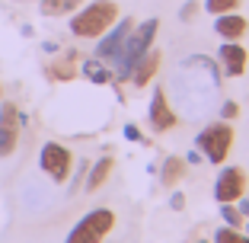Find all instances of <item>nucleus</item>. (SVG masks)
Returning <instances> with one entry per match:
<instances>
[{"instance_id":"nucleus-10","label":"nucleus","mask_w":249,"mask_h":243,"mask_svg":"<svg viewBox=\"0 0 249 243\" xmlns=\"http://www.w3.org/2000/svg\"><path fill=\"white\" fill-rule=\"evenodd\" d=\"M217 61H220V67H224L227 77H243L246 67H249V52L240 42H224L217 48Z\"/></svg>"},{"instance_id":"nucleus-26","label":"nucleus","mask_w":249,"mask_h":243,"mask_svg":"<svg viewBox=\"0 0 249 243\" xmlns=\"http://www.w3.org/2000/svg\"><path fill=\"white\" fill-rule=\"evenodd\" d=\"M198 243H211V240H198Z\"/></svg>"},{"instance_id":"nucleus-5","label":"nucleus","mask_w":249,"mask_h":243,"mask_svg":"<svg viewBox=\"0 0 249 243\" xmlns=\"http://www.w3.org/2000/svg\"><path fill=\"white\" fill-rule=\"evenodd\" d=\"M131 26H134L131 16H118L109 29L96 38V58H99V61H118V55H122V48H124V38H128Z\"/></svg>"},{"instance_id":"nucleus-22","label":"nucleus","mask_w":249,"mask_h":243,"mask_svg":"<svg viewBox=\"0 0 249 243\" xmlns=\"http://www.w3.org/2000/svg\"><path fill=\"white\" fill-rule=\"evenodd\" d=\"M220 115H224V118H236V115H240V106H236L233 99H227V103H224V109H220Z\"/></svg>"},{"instance_id":"nucleus-17","label":"nucleus","mask_w":249,"mask_h":243,"mask_svg":"<svg viewBox=\"0 0 249 243\" xmlns=\"http://www.w3.org/2000/svg\"><path fill=\"white\" fill-rule=\"evenodd\" d=\"M83 74H87L93 83H112L115 80V74H109L99 61H83Z\"/></svg>"},{"instance_id":"nucleus-11","label":"nucleus","mask_w":249,"mask_h":243,"mask_svg":"<svg viewBox=\"0 0 249 243\" xmlns=\"http://www.w3.org/2000/svg\"><path fill=\"white\" fill-rule=\"evenodd\" d=\"M249 32V19L243 13H220L214 16V36H220L224 42H243Z\"/></svg>"},{"instance_id":"nucleus-6","label":"nucleus","mask_w":249,"mask_h":243,"mask_svg":"<svg viewBox=\"0 0 249 243\" xmlns=\"http://www.w3.org/2000/svg\"><path fill=\"white\" fill-rule=\"evenodd\" d=\"M246 173H243L240 167H224L217 173V179H214V199L224 205V202H240L243 195H246Z\"/></svg>"},{"instance_id":"nucleus-16","label":"nucleus","mask_w":249,"mask_h":243,"mask_svg":"<svg viewBox=\"0 0 249 243\" xmlns=\"http://www.w3.org/2000/svg\"><path fill=\"white\" fill-rule=\"evenodd\" d=\"M211 243H249V234H243V227L224 224V227H217V234H214Z\"/></svg>"},{"instance_id":"nucleus-21","label":"nucleus","mask_w":249,"mask_h":243,"mask_svg":"<svg viewBox=\"0 0 249 243\" xmlns=\"http://www.w3.org/2000/svg\"><path fill=\"white\" fill-rule=\"evenodd\" d=\"M195 13H198V3H195V0H189V3H185V7L179 10V19H185V22H189Z\"/></svg>"},{"instance_id":"nucleus-20","label":"nucleus","mask_w":249,"mask_h":243,"mask_svg":"<svg viewBox=\"0 0 249 243\" xmlns=\"http://www.w3.org/2000/svg\"><path fill=\"white\" fill-rule=\"evenodd\" d=\"M52 74L61 77V80H71V77H73V67H71V64H54V67H52Z\"/></svg>"},{"instance_id":"nucleus-23","label":"nucleus","mask_w":249,"mask_h":243,"mask_svg":"<svg viewBox=\"0 0 249 243\" xmlns=\"http://www.w3.org/2000/svg\"><path fill=\"white\" fill-rule=\"evenodd\" d=\"M124 138H128V141H144V134H141L138 125H131V122H128V125H124Z\"/></svg>"},{"instance_id":"nucleus-12","label":"nucleus","mask_w":249,"mask_h":243,"mask_svg":"<svg viewBox=\"0 0 249 243\" xmlns=\"http://www.w3.org/2000/svg\"><path fill=\"white\" fill-rule=\"evenodd\" d=\"M160 71V52H154V48H147L144 55H141V61L131 67V77L128 80L134 83V87H147L150 83V77Z\"/></svg>"},{"instance_id":"nucleus-27","label":"nucleus","mask_w":249,"mask_h":243,"mask_svg":"<svg viewBox=\"0 0 249 243\" xmlns=\"http://www.w3.org/2000/svg\"><path fill=\"white\" fill-rule=\"evenodd\" d=\"M246 234H249V227H246Z\"/></svg>"},{"instance_id":"nucleus-24","label":"nucleus","mask_w":249,"mask_h":243,"mask_svg":"<svg viewBox=\"0 0 249 243\" xmlns=\"http://www.w3.org/2000/svg\"><path fill=\"white\" fill-rule=\"evenodd\" d=\"M169 205L176 208V211H182V205H185V199H182V192H176V195H173V199H169Z\"/></svg>"},{"instance_id":"nucleus-19","label":"nucleus","mask_w":249,"mask_h":243,"mask_svg":"<svg viewBox=\"0 0 249 243\" xmlns=\"http://www.w3.org/2000/svg\"><path fill=\"white\" fill-rule=\"evenodd\" d=\"M220 214H224V221H227L230 227H243V218H246L240 208H233V202H224V205H220Z\"/></svg>"},{"instance_id":"nucleus-15","label":"nucleus","mask_w":249,"mask_h":243,"mask_svg":"<svg viewBox=\"0 0 249 243\" xmlns=\"http://www.w3.org/2000/svg\"><path fill=\"white\" fill-rule=\"evenodd\" d=\"M83 0H42V13L45 16H67L73 10H80Z\"/></svg>"},{"instance_id":"nucleus-8","label":"nucleus","mask_w":249,"mask_h":243,"mask_svg":"<svg viewBox=\"0 0 249 243\" xmlns=\"http://www.w3.org/2000/svg\"><path fill=\"white\" fill-rule=\"evenodd\" d=\"M22 115L13 103H0V157H10L19 144Z\"/></svg>"},{"instance_id":"nucleus-4","label":"nucleus","mask_w":249,"mask_h":243,"mask_svg":"<svg viewBox=\"0 0 249 243\" xmlns=\"http://www.w3.org/2000/svg\"><path fill=\"white\" fill-rule=\"evenodd\" d=\"M195 148L205 154L208 163H224L230 157V148H233V128L230 122H211L198 131Z\"/></svg>"},{"instance_id":"nucleus-9","label":"nucleus","mask_w":249,"mask_h":243,"mask_svg":"<svg viewBox=\"0 0 249 243\" xmlns=\"http://www.w3.org/2000/svg\"><path fill=\"white\" fill-rule=\"evenodd\" d=\"M150 128H154L157 134L176 128V109L169 106L163 87H154V99H150Z\"/></svg>"},{"instance_id":"nucleus-13","label":"nucleus","mask_w":249,"mask_h":243,"mask_svg":"<svg viewBox=\"0 0 249 243\" xmlns=\"http://www.w3.org/2000/svg\"><path fill=\"white\" fill-rule=\"evenodd\" d=\"M185 157H166V163H163V169H160V179H163V186L166 189H173V186L182 179V173H185Z\"/></svg>"},{"instance_id":"nucleus-28","label":"nucleus","mask_w":249,"mask_h":243,"mask_svg":"<svg viewBox=\"0 0 249 243\" xmlns=\"http://www.w3.org/2000/svg\"><path fill=\"white\" fill-rule=\"evenodd\" d=\"M246 36H249V32H246Z\"/></svg>"},{"instance_id":"nucleus-7","label":"nucleus","mask_w":249,"mask_h":243,"mask_svg":"<svg viewBox=\"0 0 249 243\" xmlns=\"http://www.w3.org/2000/svg\"><path fill=\"white\" fill-rule=\"evenodd\" d=\"M71 163H73L71 150H67L64 144H54V141H48L42 148V154H38V167H42L54 183H64V179L71 176Z\"/></svg>"},{"instance_id":"nucleus-14","label":"nucleus","mask_w":249,"mask_h":243,"mask_svg":"<svg viewBox=\"0 0 249 243\" xmlns=\"http://www.w3.org/2000/svg\"><path fill=\"white\" fill-rule=\"evenodd\" d=\"M109 173H112V157H103V160H96L93 163V169H89V176H87V192H96L99 186L109 179Z\"/></svg>"},{"instance_id":"nucleus-18","label":"nucleus","mask_w":249,"mask_h":243,"mask_svg":"<svg viewBox=\"0 0 249 243\" xmlns=\"http://www.w3.org/2000/svg\"><path fill=\"white\" fill-rule=\"evenodd\" d=\"M240 7V0H205V10L211 16H220V13H233Z\"/></svg>"},{"instance_id":"nucleus-25","label":"nucleus","mask_w":249,"mask_h":243,"mask_svg":"<svg viewBox=\"0 0 249 243\" xmlns=\"http://www.w3.org/2000/svg\"><path fill=\"white\" fill-rule=\"evenodd\" d=\"M185 163H192V167L201 163V150H189V154H185Z\"/></svg>"},{"instance_id":"nucleus-2","label":"nucleus","mask_w":249,"mask_h":243,"mask_svg":"<svg viewBox=\"0 0 249 243\" xmlns=\"http://www.w3.org/2000/svg\"><path fill=\"white\" fill-rule=\"evenodd\" d=\"M115 19H118V3L115 0H93L89 7L73 10L71 32L77 38H99Z\"/></svg>"},{"instance_id":"nucleus-3","label":"nucleus","mask_w":249,"mask_h":243,"mask_svg":"<svg viewBox=\"0 0 249 243\" xmlns=\"http://www.w3.org/2000/svg\"><path fill=\"white\" fill-rule=\"evenodd\" d=\"M112 227H115V211L112 208H93L71 227L64 243H103Z\"/></svg>"},{"instance_id":"nucleus-1","label":"nucleus","mask_w":249,"mask_h":243,"mask_svg":"<svg viewBox=\"0 0 249 243\" xmlns=\"http://www.w3.org/2000/svg\"><path fill=\"white\" fill-rule=\"evenodd\" d=\"M157 29H160V19H157V16L144 19L141 26H131V32L124 38V48L115 61V80H128V77H131V67L141 61V55H144L147 48H154Z\"/></svg>"}]
</instances>
